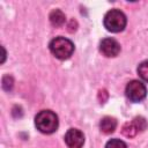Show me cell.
I'll use <instances>...</instances> for the list:
<instances>
[{
  "label": "cell",
  "instance_id": "obj_7",
  "mask_svg": "<svg viewBox=\"0 0 148 148\" xmlns=\"http://www.w3.org/2000/svg\"><path fill=\"white\" fill-rule=\"evenodd\" d=\"M99 51L105 57H116L120 52V45L113 38H104L99 44Z\"/></svg>",
  "mask_w": 148,
  "mask_h": 148
},
{
  "label": "cell",
  "instance_id": "obj_3",
  "mask_svg": "<svg viewBox=\"0 0 148 148\" xmlns=\"http://www.w3.org/2000/svg\"><path fill=\"white\" fill-rule=\"evenodd\" d=\"M103 23H104V27L106 28V30H109L111 32H119L125 29L127 20H126V15L121 10L111 9L105 14Z\"/></svg>",
  "mask_w": 148,
  "mask_h": 148
},
{
  "label": "cell",
  "instance_id": "obj_12",
  "mask_svg": "<svg viewBox=\"0 0 148 148\" xmlns=\"http://www.w3.org/2000/svg\"><path fill=\"white\" fill-rule=\"evenodd\" d=\"M2 87H3L5 90H10L12 89V87H13V79H12V76L7 75V76H5L2 79Z\"/></svg>",
  "mask_w": 148,
  "mask_h": 148
},
{
  "label": "cell",
  "instance_id": "obj_11",
  "mask_svg": "<svg viewBox=\"0 0 148 148\" xmlns=\"http://www.w3.org/2000/svg\"><path fill=\"white\" fill-rule=\"evenodd\" d=\"M105 148H127L126 143L119 139H111L106 142Z\"/></svg>",
  "mask_w": 148,
  "mask_h": 148
},
{
  "label": "cell",
  "instance_id": "obj_4",
  "mask_svg": "<svg viewBox=\"0 0 148 148\" xmlns=\"http://www.w3.org/2000/svg\"><path fill=\"white\" fill-rule=\"evenodd\" d=\"M126 97L131 101V102H141L147 94L146 87L141 81L138 80H133L131 81L127 86H126V90H125Z\"/></svg>",
  "mask_w": 148,
  "mask_h": 148
},
{
  "label": "cell",
  "instance_id": "obj_5",
  "mask_svg": "<svg viewBox=\"0 0 148 148\" xmlns=\"http://www.w3.org/2000/svg\"><path fill=\"white\" fill-rule=\"evenodd\" d=\"M147 127V123H146V119L142 118V117H135L131 123H126L124 126H123V134L127 138H133L136 135L138 132H141L143 131L145 128Z\"/></svg>",
  "mask_w": 148,
  "mask_h": 148
},
{
  "label": "cell",
  "instance_id": "obj_6",
  "mask_svg": "<svg viewBox=\"0 0 148 148\" xmlns=\"http://www.w3.org/2000/svg\"><path fill=\"white\" fill-rule=\"evenodd\" d=\"M65 142L68 148H81L84 143V135L80 130L71 128L65 134Z\"/></svg>",
  "mask_w": 148,
  "mask_h": 148
},
{
  "label": "cell",
  "instance_id": "obj_1",
  "mask_svg": "<svg viewBox=\"0 0 148 148\" xmlns=\"http://www.w3.org/2000/svg\"><path fill=\"white\" fill-rule=\"evenodd\" d=\"M35 125L37 130L44 134H51L57 131L59 121L57 114L51 110H43L35 117Z\"/></svg>",
  "mask_w": 148,
  "mask_h": 148
},
{
  "label": "cell",
  "instance_id": "obj_8",
  "mask_svg": "<svg viewBox=\"0 0 148 148\" xmlns=\"http://www.w3.org/2000/svg\"><path fill=\"white\" fill-rule=\"evenodd\" d=\"M117 127V121L112 117H104L99 123V128L103 133L110 134L112 133Z\"/></svg>",
  "mask_w": 148,
  "mask_h": 148
},
{
  "label": "cell",
  "instance_id": "obj_2",
  "mask_svg": "<svg viewBox=\"0 0 148 148\" xmlns=\"http://www.w3.org/2000/svg\"><path fill=\"white\" fill-rule=\"evenodd\" d=\"M49 47H50L51 53L60 60L68 59L74 52V44L72 43V40H69L65 37L53 38L50 42Z\"/></svg>",
  "mask_w": 148,
  "mask_h": 148
},
{
  "label": "cell",
  "instance_id": "obj_10",
  "mask_svg": "<svg viewBox=\"0 0 148 148\" xmlns=\"http://www.w3.org/2000/svg\"><path fill=\"white\" fill-rule=\"evenodd\" d=\"M138 74H139V76H140L145 82L148 83V60L142 61V62L139 65V67H138Z\"/></svg>",
  "mask_w": 148,
  "mask_h": 148
},
{
  "label": "cell",
  "instance_id": "obj_9",
  "mask_svg": "<svg viewBox=\"0 0 148 148\" xmlns=\"http://www.w3.org/2000/svg\"><path fill=\"white\" fill-rule=\"evenodd\" d=\"M66 21L65 14L60 9H54L50 14V22L54 27H61Z\"/></svg>",
  "mask_w": 148,
  "mask_h": 148
}]
</instances>
